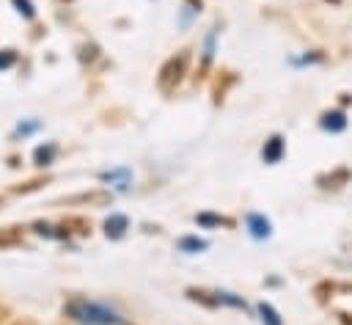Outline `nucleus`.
Wrapping results in <instances>:
<instances>
[{"mask_svg": "<svg viewBox=\"0 0 352 325\" xmlns=\"http://www.w3.org/2000/svg\"><path fill=\"white\" fill-rule=\"evenodd\" d=\"M66 314L82 325H124V317L102 303H94V300H82V297H74L66 303Z\"/></svg>", "mask_w": 352, "mask_h": 325, "instance_id": "obj_1", "label": "nucleus"}, {"mask_svg": "<svg viewBox=\"0 0 352 325\" xmlns=\"http://www.w3.org/2000/svg\"><path fill=\"white\" fill-rule=\"evenodd\" d=\"M187 61H190V52H179V55L168 58L165 66L160 69V88H162L165 94L173 91V88L182 83V77H184V72H187Z\"/></svg>", "mask_w": 352, "mask_h": 325, "instance_id": "obj_2", "label": "nucleus"}, {"mask_svg": "<svg viewBox=\"0 0 352 325\" xmlns=\"http://www.w3.org/2000/svg\"><path fill=\"white\" fill-rule=\"evenodd\" d=\"M283 151H286V143H283V138H280V135H272V138L264 143V149H261V157H264V162H267V165H275V162L283 157Z\"/></svg>", "mask_w": 352, "mask_h": 325, "instance_id": "obj_3", "label": "nucleus"}, {"mask_svg": "<svg viewBox=\"0 0 352 325\" xmlns=\"http://www.w3.org/2000/svg\"><path fill=\"white\" fill-rule=\"evenodd\" d=\"M126 226H129V220H126V215H110L107 220H104V234L110 237V240H118V237H124V231H126Z\"/></svg>", "mask_w": 352, "mask_h": 325, "instance_id": "obj_4", "label": "nucleus"}, {"mask_svg": "<svg viewBox=\"0 0 352 325\" xmlns=\"http://www.w3.org/2000/svg\"><path fill=\"white\" fill-rule=\"evenodd\" d=\"M248 229H250V234L256 237V240H264V237H270L272 234V229H270V220L267 218H261V215H248Z\"/></svg>", "mask_w": 352, "mask_h": 325, "instance_id": "obj_5", "label": "nucleus"}, {"mask_svg": "<svg viewBox=\"0 0 352 325\" xmlns=\"http://www.w3.org/2000/svg\"><path fill=\"white\" fill-rule=\"evenodd\" d=\"M195 223H198V226H209V229H217V226H234L231 218L212 215V212H198V215H195Z\"/></svg>", "mask_w": 352, "mask_h": 325, "instance_id": "obj_6", "label": "nucleus"}, {"mask_svg": "<svg viewBox=\"0 0 352 325\" xmlns=\"http://www.w3.org/2000/svg\"><path fill=\"white\" fill-rule=\"evenodd\" d=\"M55 154H58V146L55 143H44V146H38L33 151V160H36V165H50L55 160Z\"/></svg>", "mask_w": 352, "mask_h": 325, "instance_id": "obj_7", "label": "nucleus"}, {"mask_svg": "<svg viewBox=\"0 0 352 325\" xmlns=\"http://www.w3.org/2000/svg\"><path fill=\"white\" fill-rule=\"evenodd\" d=\"M322 127L330 129V132H338V129L346 127V118H344V113H324L322 116Z\"/></svg>", "mask_w": 352, "mask_h": 325, "instance_id": "obj_8", "label": "nucleus"}, {"mask_svg": "<svg viewBox=\"0 0 352 325\" xmlns=\"http://www.w3.org/2000/svg\"><path fill=\"white\" fill-rule=\"evenodd\" d=\"M258 314H261V322H264V325H283L280 314H278L270 303H258Z\"/></svg>", "mask_w": 352, "mask_h": 325, "instance_id": "obj_9", "label": "nucleus"}, {"mask_svg": "<svg viewBox=\"0 0 352 325\" xmlns=\"http://www.w3.org/2000/svg\"><path fill=\"white\" fill-rule=\"evenodd\" d=\"M204 248H206V242L198 240V237H182L179 240V251H184V253H198Z\"/></svg>", "mask_w": 352, "mask_h": 325, "instance_id": "obj_10", "label": "nucleus"}, {"mask_svg": "<svg viewBox=\"0 0 352 325\" xmlns=\"http://www.w3.org/2000/svg\"><path fill=\"white\" fill-rule=\"evenodd\" d=\"M16 242H22V231H19L16 226H11V229H6V231H0V248H8V245H16Z\"/></svg>", "mask_w": 352, "mask_h": 325, "instance_id": "obj_11", "label": "nucleus"}, {"mask_svg": "<svg viewBox=\"0 0 352 325\" xmlns=\"http://www.w3.org/2000/svg\"><path fill=\"white\" fill-rule=\"evenodd\" d=\"M33 229H36V234H41V237H66V234H69V231H55V226H50V223H36Z\"/></svg>", "mask_w": 352, "mask_h": 325, "instance_id": "obj_12", "label": "nucleus"}, {"mask_svg": "<svg viewBox=\"0 0 352 325\" xmlns=\"http://www.w3.org/2000/svg\"><path fill=\"white\" fill-rule=\"evenodd\" d=\"M14 6H16V11H19V14H25L28 19H33V14H36V11H33L30 0H14Z\"/></svg>", "mask_w": 352, "mask_h": 325, "instance_id": "obj_13", "label": "nucleus"}, {"mask_svg": "<svg viewBox=\"0 0 352 325\" xmlns=\"http://www.w3.org/2000/svg\"><path fill=\"white\" fill-rule=\"evenodd\" d=\"M14 61H16V52L14 50H3L0 52V69H8Z\"/></svg>", "mask_w": 352, "mask_h": 325, "instance_id": "obj_14", "label": "nucleus"}, {"mask_svg": "<svg viewBox=\"0 0 352 325\" xmlns=\"http://www.w3.org/2000/svg\"><path fill=\"white\" fill-rule=\"evenodd\" d=\"M44 182L41 179H36V182H28V185H22V187H14V193H30V190H38Z\"/></svg>", "mask_w": 352, "mask_h": 325, "instance_id": "obj_15", "label": "nucleus"}, {"mask_svg": "<svg viewBox=\"0 0 352 325\" xmlns=\"http://www.w3.org/2000/svg\"><path fill=\"white\" fill-rule=\"evenodd\" d=\"M33 129H38V121H30V124H19V135H28V132H33Z\"/></svg>", "mask_w": 352, "mask_h": 325, "instance_id": "obj_16", "label": "nucleus"}, {"mask_svg": "<svg viewBox=\"0 0 352 325\" xmlns=\"http://www.w3.org/2000/svg\"><path fill=\"white\" fill-rule=\"evenodd\" d=\"M14 325H30V322H14Z\"/></svg>", "mask_w": 352, "mask_h": 325, "instance_id": "obj_17", "label": "nucleus"}]
</instances>
